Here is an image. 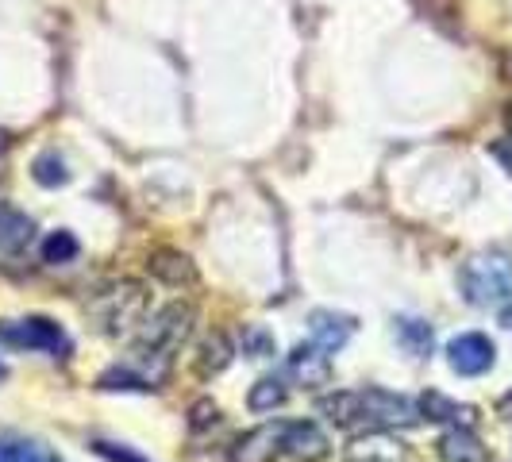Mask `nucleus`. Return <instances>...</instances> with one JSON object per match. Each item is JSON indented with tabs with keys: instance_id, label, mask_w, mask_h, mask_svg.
I'll return each instance as SVG.
<instances>
[{
	"instance_id": "nucleus-1",
	"label": "nucleus",
	"mask_w": 512,
	"mask_h": 462,
	"mask_svg": "<svg viewBox=\"0 0 512 462\" xmlns=\"http://www.w3.org/2000/svg\"><path fill=\"white\" fill-rule=\"evenodd\" d=\"M320 412H328V420L339 428H412L424 420V412L416 401L389 393V389H351V393H335L320 401Z\"/></svg>"
},
{
	"instance_id": "nucleus-2",
	"label": "nucleus",
	"mask_w": 512,
	"mask_h": 462,
	"mask_svg": "<svg viewBox=\"0 0 512 462\" xmlns=\"http://www.w3.org/2000/svg\"><path fill=\"white\" fill-rule=\"evenodd\" d=\"M462 293L478 308H493L512 320V258L478 255L462 266Z\"/></svg>"
},
{
	"instance_id": "nucleus-3",
	"label": "nucleus",
	"mask_w": 512,
	"mask_h": 462,
	"mask_svg": "<svg viewBox=\"0 0 512 462\" xmlns=\"http://www.w3.org/2000/svg\"><path fill=\"white\" fill-rule=\"evenodd\" d=\"M0 343L8 347H27V351H51V355H66L70 339L66 332L47 320V316H27V320H0Z\"/></svg>"
},
{
	"instance_id": "nucleus-4",
	"label": "nucleus",
	"mask_w": 512,
	"mask_h": 462,
	"mask_svg": "<svg viewBox=\"0 0 512 462\" xmlns=\"http://www.w3.org/2000/svg\"><path fill=\"white\" fill-rule=\"evenodd\" d=\"M189 328H193V308H189V305L162 308V312L154 316L151 324H147V332H143V351H151V355H162V359H170V351L185 343Z\"/></svg>"
},
{
	"instance_id": "nucleus-5",
	"label": "nucleus",
	"mask_w": 512,
	"mask_h": 462,
	"mask_svg": "<svg viewBox=\"0 0 512 462\" xmlns=\"http://www.w3.org/2000/svg\"><path fill=\"white\" fill-rule=\"evenodd\" d=\"M447 362H451V370L462 374V378H482L486 370H493V362H497V347H493L489 335L462 332L447 343Z\"/></svg>"
},
{
	"instance_id": "nucleus-6",
	"label": "nucleus",
	"mask_w": 512,
	"mask_h": 462,
	"mask_svg": "<svg viewBox=\"0 0 512 462\" xmlns=\"http://www.w3.org/2000/svg\"><path fill=\"white\" fill-rule=\"evenodd\" d=\"M347 462H412V455L401 439L389 436V428H370L366 436L351 439Z\"/></svg>"
},
{
	"instance_id": "nucleus-7",
	"label": "nucleus",
	"mask_w": 512,
	"mask_h": 462,
	"mask_svg": "<svg viewBox=\"0 0 512 462\" xmlns=\"http://www.w3.org/2000/svg\"><path fill=\"white\" fill-rule=\"evenodd\" d=\"M282 436H285V420L262 424V428L247 432L243 439H235L231 462H274L278 451H282Z\"/></svg>"
},
{
	"instance_id": "nucleus-8",
	"label": "nucleus",
	"mask_w": 512,
	"mask_h": 462,
	"mask_svg": "<svg viewBox=\"0 0 512 462\" xmlns=\"http://www.w3.org/2000/svg\"><path fill=\"white\" fill-rule=\"evenodd\" d=\"M289 374L305 389H320V385L332 382V355L320 343H301L289 355Z\"/></svg>"
},
{
	"instance_id": "nucleus-9",
	"label": "nucleus",
	"mask_w": 512,
	"mask_h": 462,
	"mask_svg": "<svg viewBox=\"0 0 512 462\" xmlns=\"http://www.w3.org/2000/svg\"><path fill=\"white\" fill-rule=\"evenodd\" d=\"M355 316H343V312H332V308H316L308 316V332H312V343H320L328 355L332 351H343L347 339L355 335Z\"/></svg>"
},
{
	"instance_id": "nucleus-10",
	"label": "nucleus",
	"mask_w": 512,
	"mask_h": 462,
	"mask_svg": "<svg viewBox=\"0 0 512 462\" xmlns=\"http://www.w3.org/2000/svg\"><path fill=\"white\" fill-rule=\"evenodd\" d=\"M282 451L285 455H293V459H301V462H320L328 451H332V443H328V436H324L316 424L297 420V424H285Z\"/></svg>"
},
{
	"instance_id": "nucleus-11",
	"label": "nucleus",
	"mask_w": 512,
	"mask_h": 462,
	"mask_svg": "<svg viewBox=\"0 0 512 462\" xmlns=\"http://www.w3.org/2000/svg\"><path fill=\"white\" fill-rule=\"evenodd\" d=\"M439 459L443 462H493L489 447L474 436V428H447L439 439Z\"/></svg>"
},
{
	"instance_id": "nucleus-12",
	"label": "nucleus",
	"mask_w": 512,
	"mask_h": 462,
	"mask_svg": "<svg viewBox=\"0 0 512 462\" xmlns=\"http://www.w3.org/2000/svg\"><path fill=\"white\" fill-rule=\"evenodd\" d=\"M420 412H424L428 420L451 424V428H474V420H478V409H474V405H459V401H451V397H443V393H424V397H420Z\"/></svg>"
},
{
	"instance_id": "nucleus-13",
	"label": "nucleus",
	"mask_w": 512,
	"mask_h": 462,
	"mask_svg": "<svg viewBox=\"0 0 512 462\" xmlns=\"http://www.w3.org/2000/svg\"><path fill=\"white\" fill-rule=\"evenodd\" d=\"M147 266H151L154 278H158V282H166V285H193L197 282V266L181 255V251H154Z\"/></svg>"
},
{
	"instance_id": "nucleus-14",
	"label": "nucleus",
	"mask_w": 512,
	"mask_h": 462,
	"mask_svg": "<svg viewBox=\"0 0 512 462\" xmlns=\"http://www.w3.org/2000/svg\"><path fill=\"white\" fill-rule=\"evenodd\" d=\"M31 239V220L16 208H0V251H20Z\"/></svg>"
},
{
	"instance_id": "nucleus-15",
	"label": "nucleus",
	"mask_w": 512,
	"mask_h": 462,
	"mask_svg": "<svg viewBox=\"0 0 512 462\" xmlns=\"http://www.w3.org/2000/svg\"><path fill=\"white\" fill-rule=\"evenodd\" d=\"M231 355H235V351H231L228 335L212 332L205 343H201V359H197V370H201L205 378H208V374H220V370H224V366L231 362Z\"/></svg>"
},
{
	"instance_id": "nucleus-16",
	"label": "nucleus",
	"mask_w": 512,
	"mask_h": 462,
	"mask_svg": "<svg viewBox=\"0 0 512 462\" xmlns=\"http://www.w3.org/2000/svg\"><path fill=\"white\" fill-rule=\"evenodd\" d=\"M397 339H401V347L416 355V359H424L428 351H432V328L424 324V320H412V316H401L397 320Z\"/></svg>"
},
{
	"instance_id": "nucleus-17",
	"label": "nucleus",
	"mask_w": 512,
	"mask_h": 462,
	"mask_svg": "<svg viewBox=\"0 0 512 462\" xmlns=\"http://www.w3.org/2000/svg\"><path fill=\"white\" fill-rule=\"evenodd\" d=\"M285 397H289V389L282 385V378H262V382L251 385L247 405H251V412H274L285 405Z\"/></svg>"
},
{
	"instance_id": "nucleus-18",
	"label": "nucleus",
	"mask_w": 512,
	"mask_h": 462,
	"mask_svg": "<svg viewBox=\"0 0 512 462\" xmlns=\"http://www.w3.org/2000/svg\"><path fill=\"white\" fill-rule=\"evenodd\" d=\"M101 389H131V393H151L158 385L151 378H143V374H135L131 366H112V370H104L101 378H97Z\"/></svg>"
},
{
	"instance_id": "nucleus-19",
	"label": "nucleus",
	"mask_w": 512,
	"mask_h": 462,
	"mask_svg": "<svg viewBox=\"0 0 512 462\" xmlns=\"http://www.w3.org/2000/svg\"><path fill=\"white\" fill-rule=\"evenodd\" d=\"M31 178L39 181V185H47V189H54V185H66V181H70V170H66V162L58 158V151H43L31 162Z\"/></svg>"
},
{
	"instance_id": "nucleus-20",
	"label": "nucleus",
	"mask_w": 512,
	"mask_h": 462,
	"mask_svg": "<svg viewBox=\"0 0 512 462\" xmlns=\"http://www.w3.org/2000/svg\"><path fill=\"white\" fill-rule=\"evenodd\" d=\"M0 462H54L39 443L27 439H0Z\"/></svg>"
},
{
	"instance_id": "nucleus-21",
	"label": "nucleus",
	"mask_w": 512,
	"mask_h": 462,
	"mask_svg": "<svg viewBox=\"0 0 512 462\" xmlns=\"http://www.w3.org/2000/svg\"><path fill=\"white\" fill-rule=\"evenodd\" d=\"M77 251H81V247H77V239L70 231H51V235L43 239V262H54V266H58V262H74Z\"/></svg>"
},
{
	"instance_id": "nucleus-22",
	"label": "nucleus",
	"mask_w": 512,
	"mask_h": 462,
	"mask_svg": "<svg viewBox=\"0 0 512 462\" xmlns=\"http://www.w3.org/2000/svg\"><path fill=\"white\" fill-rule=\"evenodd\" d=\"M409 4L424 16V20H436V24L459 16V0H409Z\"/></svg>"
},
{
	"instance_id": "nucleus-23",
	"label": "nucleus",
	"mask_w": 512,
	"mask_h": 462,
	"mask_svg": "<svg viewBox=\"0 0 512 462\" xmlns=\"http://www.w3.org/2000/svg\"><path fill=\"white\" fill-rule=\"evenodd\" d=\"M93 451L108 462H151L143 459V455H135L131 447H120V443H108V439H93Z\"/></svg>"
},
{
	"instance_id": "nucleus-24",
	"label": "nucleus",
	"mask_w": 512,
	"mask_h": 462,
	"mask_svg": "<svg viewBox=\"0 0 512 462\" xmlns=\"http://www.w3.org/2000/svg\"><path fill=\"white\" fill-rule=\"evenodd\" d=\"M216 420H220V412H216V405H212L208 397H201V401L189 409V428H193V432H205L208 424H216Z\"/></svg>"
},
{
	"instance_id": "nucleus-25",
	"label": "nucleus",
	"mask_w": 512,
	"mask_h": 462,
	"mask_svg": "<svg viewBox=\"0 0 512 462\" xmlns=\"http://www.w3.org/2000/svg\"><path fill=\"white\" fill-rule=\"evenodd\" d=\"M243 351L251 359H266V355H274V339L266 332H258V328H251V332L243 335Z\"/></svg>"
},
{
	"instance_id": "nucleus-26",
	"label": "nucleus",
	"mask_w": 512,
	"mask_h": 462,
	"mask_svg": "<svg viewBox=\"0 0 512 462\" xmlns=\"http://www.w3.org/2000/svg\"><path fill=\"white\" fill-rule=\"evenodd\" d=\"M501 70H505V77L512 81V54H505V58H501Z\"/></svg>"
},
{
	"instance_id": "nucleus-27",
	"label": "nucleus",
	"mask_w": 512,
	"mask_h": 462,
	"mask_svg": "<svg viewBox=\"0 0 512 462\" xmlns=\"http://www.w3.org/2000/svg\"><path fill=\"white\" fill-rule=\"evenodd\" d=\"M505 128H509V135H512V101L505 104Z\"/></svg>"
},
{
	"instance_id": "nucleus-28",
	"label": "nucleus",
	"mask_w": 512,
	"mask_h": 462,
	"mask_svg": "<svg viewBox=\"0 0 512 462\" xmlns=\"http://www.w3.org/2000/svg\"><path fill=\"white\" fill-rule=\"evenodd\" d=\"M4 378H8V366H4V362H0V382H4Z\"/></svg>"
}]
</instances>
